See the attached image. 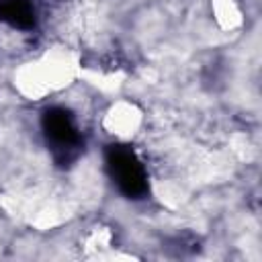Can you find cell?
<instances>
[{"mask_svg":"<svg viewBox=\"0 0 262 262\" xmlns=\"http://www.w3.org/2000/svg\"><path fill=\"white\" fill-rule=\"evenodd\" d=\"M106 170L119 190L129 199H141L147 192V174L129 145L113 143L104 151Z\"/></svg>","mask_w":262,"mask_h":262,"instance_id":"6da1fadb","label":"cell"},{"mask_svg":"<svg viewBox=\"0 0 262 262\" xmlns=\"http://www.w3.org/2000/svg\"><path fill=\"white\" fill-rule=\"evenodd\" d=\"M41 127L45 131L47 141L51 143V149H53V156L57 162L66 164L78 156L82 139H80L78 127H76L70 111L59 108V106L47 108L43 113Z\"/></svg>","mask_w":262,"mask_h":262,"instance_id":"7a4b0ae2","label":"cell"},{"mask_svg":"<svg viewBox=\"0 0 262 262\" xmlns=\"http://www.w3.org/2000/svg\"><path fill=\"white\" fill-rule=\"evenodd\" d=\"M0 23L20 31H31L37 25L35 6L31 0H0Z\"/></svg>","mask_w":262,"mask_h":262,"instance_id":"3957f363","label":"cell"}]
</instances>
